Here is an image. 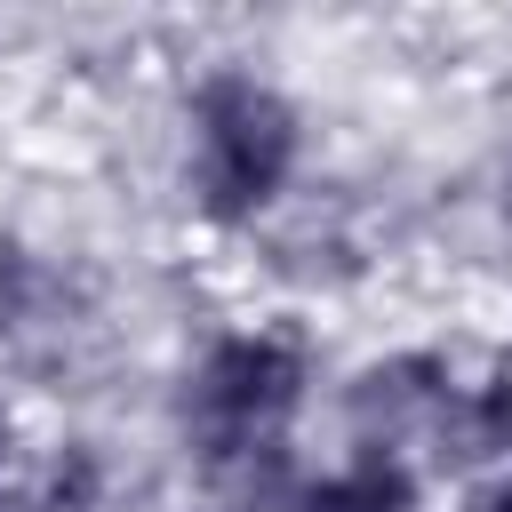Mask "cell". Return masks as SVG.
<instances>
[{
	"label": "cell",
	"mask_w": 512,
	"mask_h": 512,
	"mask_svg": "<svg viewBox=\"0 0 512 512\" xmlns=\"http://www.w3.org/2000/svg\"><path fill=\"white\" fill-rule=\"evenodd\" d=\"M296 160V120L272 88L224 72L192 96V184L208 216H256Z\"/></svg>",
	"instance_id": "6da1fadb"
},
{
	"label": "cell",
	"mask_w": 512,
	"mask_h": 512,
	"mask_svg": "<svg viewBox=\"0 0 512 512\" xmlns=\"http://www.w3.org/2000/svg\"><path fill=\"white\" fill-rule=\"evenodd\" d=\"M296 400H304V352L288 336H224L192 376V432L216 464H248L280 448Z\"/></svg>",
	"instance_id": "7a4b0ae2"
},
{
	"label": "cell",
	"mask_w": 512,
	"mask_h": 512,
	"mask_svg": "<svg viewBox=\"0 0 512 512\" xmlns=\"http://www.w3.org/2000/svg\"><path fill=\"white\" fill-rule=\"evenodd\" d=\"M288 512H416V480H408V464H400V456L368 448L360 464H344V472H328V480L296 488V496H288Z\"/></svg>",
	"instance_id": "3957f363"
},
{
	"label": "cell",
	"mask_w": 512,
	"mask_h": 512,
	"mask_svg": "<svg viewBox=\"0 0 512 512\" xmlns=\"http://www.w3.org/2000/svg\"><path fill=\"white\" fill-rule=\"evenodd\" d=\"M432 440L456 456H512V376H488L472 392H448L432 416Z\"/></svg>",
	"instance_id": "277c9868"
},
{
	"label": "cell",
	"mask_w": 512,
	"mask_h": 512,
	"mask_svg": "<svg viewBox=\"0 0 512 512\" xmlns=\"http://www.w3.org/2000/svg\"><path fill=\"white\" fill-rule=\"evenodd\" d=\"M16 304H24V256H0V328L16 320Z\"/></svg>",
	"instance_id": "5b68a950"
},
{
	"label": "cell",
	"mask_w": 512,
	"mask_h": 512,
	"mask_svg": "<svg viewBox=\"0 0 512 512\" xmlns=\"http://www.w3.org/2000/svg\"><path fill=\"white\" fill-rule=\"evenodd\" d=\"M472 512H512V480H496L488 496H472Z\"/></svg>",
	"instance_id": "8992f818"
}]
</instances>
